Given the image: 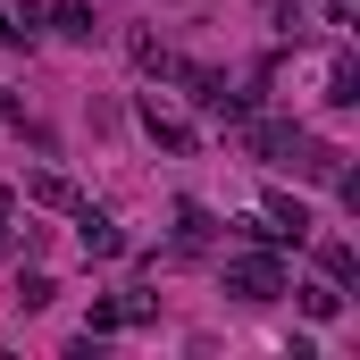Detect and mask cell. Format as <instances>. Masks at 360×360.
I'll use <instances>...</instances> for the list:
<instances>
[{"label": "cell", "instance_id": "8992f818", "mask_svg": "<svg viewBox=\"0 0 360 360\" xmlns=\"http://www.w3.org/2000/svg\"><path fill=\"white\" fill-rule=\"evenodd\" d=\"M302 310L310 319H335V285H302Z\"/></svg>", "mask_w": 360, "mask_h": 360}, {"label": "cell", "instance_id": "7a4b0ae2", "mask_svg": "<svg viewBox=\"0 0 360 360\" xmlns=\"http://www.w3.org/2000/svg\"><path fill=\"white\" fill-rule=\"evenodd\" d=\"M84 252H101V260H109V252H126V235H117L109 218H84Z\"/></svg>", "mask_w": 360, "mask_h": 360}, {"label": "cell", "instance_id": "3957f363", "mask_svg": "<svg viewBox=\"0 0 360 360\" xmlns=\"http://www.w3.org/2000/svg\"><path fill=\"white\" fill-rule=\"evenodd\" d=\"M327 101H335V109H352V101H360V76H352V59H335V76H327Z\"/></svg>", "mask_w": 360, "mask_h": 360}, {"label": "cell", "instance_id": "5b68a950", "mask_svg": "<svg viewBox=\"0 0 360 360\" xmlns=\"http://www.w3.org/2000/svg\"><path fill=\"white\" fill-rule=\"evenodd\" d=\"M51 25H59V34H76V42H84V34H92V8H84V0H59V17H51Z\"/></svg>", "mask_w": 360, "mask_h": 360}, {"label": "cell", "instance_id": "6da1fadb", "mask_svg": "<svg viewBox=\"0 0 360 360\" xmlns=\"http://www.w3.org/2000/svg\"><path fill=\"white\" fill-rule=\"evenodd\" d=\"M276 285H285L276 260H235V269H226V293H235V302H269Z\"/></svg>", "mask_w": 360, "mask_h": 360}, {"label": "cell", "instance_id": "277c9868", "mask_svg": "<svg viewBox=\"0 0 360 360\" xmlns=\"http://www.w3.org/2000/svg\"><path fill=\"white\" fill-rule=\"evenodd\" d=\"M269 210H276V226H285V235H293V243H302V235H310V210H302V201H285V193H276Z\"/></svg>", "mask_w": 360, "mask_h": 360}]
</instances>
